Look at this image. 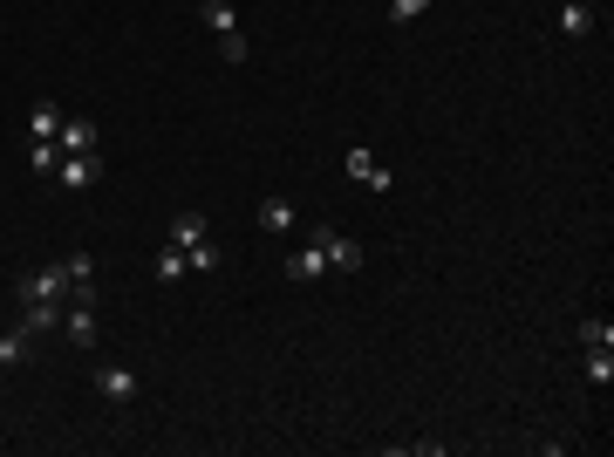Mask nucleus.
Masks as SVG:
<instances>
[{
    "mask_svg": "<svg viewBox=\"0 0 614 457\" xmlns=\"http://www.w3.org/2000/svg\"><path fill=\"white\" fill-rule=\"evenodd\" d=\"M21 307H69V267H35L21 273Z\"/></svg>",
    "mask_w": 614,
    "mask_h": 457,
    "instance_id": "f257e3e1",
    "label": "nucleus"
},
{
    "mask_svg": "<svg viewBox=\"0 0 614 457\" xmlns=\"http://www.w3.org/2000/svg\"><path fill=\"white\" fill-rule=\"evenodd\" d=\"M96 178H103V157H96V151H89V157H55V185H62V191H89Z\"/></svg>",
    "mask_w": 614,
    "mask_h": 457,
    "instance_id": "f03ea898",
    "label": "nucleus"
},
{
    "mask_svg": "<svg viewBox=\"0 0 614 457\" xmlns=\"http://www.w3.org/2000/svg\"><path fill=\"white\" fill-rule=\"evenodd\" d=\"M280 273H287V280H301V287H307V280H321V273H328V253H321V232H314L307 246H294V253H287V267H280Z\"/></svg>",
    "mask_w": 614,
    "mask_h": 457,
    "instance_id": "7ed1b4c3",
    "label": "nucleus"
},
{
    "mask_svg": "<svg viewBox=\"0 0 614 457\" xmlns=\"http://www.w3.org/2000/svg\"><path fill=\"white\" fill-rule=\"evenodd\" d=\"M62 335L76 348H96V301H69L62 307Z\"/></svg>",
    "mask_w": 614,
    "mask_h": 457,
    "instance_id": "20e7f679",
    "label": "nucleus"
},
{
    "mask_svg": "<svg viewBox=\"0 0 614 457\" xmlns=\"http://www.w3.org/2000/svg\"><path fill=\"white\" fill-rule=\"evenodd\" d=\"M342 164H348V178H355V185H369V191H389V185H396V178H389V164H376V157L362 151V144H355Z\"/></svg>",
    "mask_w": 614,
    "mask_h": 457,
    "instance_id": "39448f33",
    "label": "nucleus"
},
{
    "mask_svg": "<svg viewBox=\"0 0 614 457\" xmlns=\"http://www.w3.org/2000/svg\"><path fill=\"white\" fill-rule=\"evenodd\" d=\"M314 232H321V253H328V267H335V273H355V267H362V246H355L348 232H328V226H314Z\"/></svg>",
    "mask_w": 614,
    "mask_h": 457,
    "instance_id": "423d86ee",
    "label": "nucleus"
},
{
    "mask_svg": "<svg viewBox=\"0 0 614 457\" xmlns=\"http://www.w3.org/2000/svg\"><path fill=\"white\" fill-rule=\"evenodd\" d=\"M96 396H103V403H130V396H137V369H123V362L96 369Z\"/></svg>",
    "mask_w": 614,
    "mask_h": 457,
    "instance_id": "0eeeda50",
    "label": "nucleus"
},
{
    "mask_svg": "<svg viewBox=\"0 0 614 457\" xmlns=\"http://www.w3.org/2000/svg\"><path fill=\"white\" fill-rule=\"evenodd\" d=\"M55 144H62V157H89L96 151V123H89V116H62V137H55Z\"/></svg>",
    "mask_w": 614,
    "mask_h": 457,
    "instance_id": "6e6552de",
    "label": "nucleus"
},
{
    "mask_svg": "<svg viewBox=\"0 0 614 457\" xmlns=\"http://www.w3.org/2000/svg\"><path fill=\"white\" fill-rule=\"evenodd\" d=\"M294 226H301V219H294V205H287V198H260V232L280 239V232H294Z\"/></svg>",
    "mask_w": 614,
    "mask_h": 457,
    "instance_id": "1a4fd4ad",
    "label": "nucleus"
},
{
    "mask_svg": "<svg viewBox=\"0 0 614 457\" xmlns=\"http://www.w3.org/2000/svg\"><path fill=\"white\" fill-rule=\"evenodd\" d=\"M171 246H178V253L205 246V212H178V219H171Z\"/></svg>",
    "mask_w": 614,
    "mask_h": 457,
    "instance_id": "9d476101",
    "label": "nucleus"
},
{
    "mask_svg": "<svg viewBox=\"0 0 614 457\" xmlns=\"http://www.w3.org/2000/svg\"><path fill=\"white\" fill-rule=\"evenodd\" d=\"M28 137H35V144H55V137H62V110H55V103H35V110H28Z\"/></svg>",
    "mask_w": 614,
    "mask_h": 457,
    "instance_id": "9b49d317",
    "label": "nucleus"
},
{
    "mask_svg": "<svg viewBox=\"0 0 614 457\" xmlns=\"http://www.w3.org/2000/svg\"><path fill=\"white\" fill-rule=\"evenodd\" d=\"M587 28H594V7L567 0V7H560V35H567V41H587Z\"/></svg>",
    "mask_w": 614,
    "mask_h": 457,
    "instance_id": "f8f14e48",
    "label": "nucleus"
},
{
    "mask_svg": "<svg viewBox=\"0 0 614 457\" xmlns=\"http://www.w3.org/2000/svg\"><path fill=\"white\" fill-rule=\"evenodd\" d=\"M198 21H205L212 35H232V28H239V14H232L226 0H198Z\"/></svg>",
    "mask_w": 614,
    "mask_h": 457,
    "instance_id": "ddd939ff",
    "label": "nucleus"
},
{
    "mask_svg": "<svg viewBox=\"0 0 614 457\" xmlns=\"http://www.w3.org/2000/svg\"><path fill=\"white\" fill-rule=\"evenodd\" d=\"M21 362H28V335H21V328H7V335H0V376H7V369H21Z\"/></svg>",
    "mask_w": 614,
    "mask_h": 457,
    "instance_id": "4468645a",
    "label": "nucleus"
},
{
    "mask_svg": "<svg viewBox=\"0 0 614 457\" xmlns=\"http://www.w3.org/2000/svg\"><path fill=\"white\" fill-rule=\"evenodd\" d=\"M185 273H192V260H185L178 246H164V253H157V280H164V287H171V280H185Z\"/></svg>",
    "mask_w": 614,
    "mask_h": 457,
    "instance_id": "2eb2a0df",
    "label": "nucleus"
},
{
    "mask_svg": "<svg viewBox=\"0 0 614 457\" xmlns=\"http://www.w3.org/2000/svg\"><path fill=\"white\" fill-rule=\"evenodd\" d=\"M580 342H587V348H614V321L587 314V321H580Z\"/></svg>",
    "mask_w": 614,
    "mask_h": 457,
    "instance_id": "dca6fc26",
    "label": "nucleus"
},
{
    "mask_svg": "<svg viewBox=\"0 0 614 457\" xmlns=\"http://www.w3.org/2000/svg\"><path fill=\"white\" fill-rule=\"evenodd\" d=\"M587 382H614V348H587Z\"/></svg>",
    "mask_w": 614,
    "mask_h": 457,
    "instance_id": "f3484780",
    "label": "nucleus"
},
{
    "mask_svg": "<svg viewBox=\"0 0 614 457\" xmlns=\"http://www.w3.org/2000/svg\"><path fill=\"white\" fill-rule=\"evenodd\" d=\"M55 144H35V151H28V171H35V178H55Z\"/></svg>",
    "mask_w": 614,
    "mask_h": 457,
    "instance_id": "a211bd4d",
    "label": "nucleus"
},
{
    "mask_svg": "<svg viewBox=\"0 0 614 457\" xmlns=\"http://www.w3.org/2000/svg\"><path fill=\"white\" fill-rule=\"evenodd\" d=\"M219 55H226L232 69H239V62H246V55H253V48H246V35H239V28H232V35H219Z\"/></svg>",
    "mask_w": 614,
    "mask_h": 457,
    "instance_id": "6ab92c4d",
    "label": "nucleus"
},
{
    "mask_svg": "<svg viewBox=\"0 0 614 457\" xmlns=\"http://www.w3.org/2000/svg\"><path fill=\"white\" fill-rule=\"evenodd\" d=\"M423 7H430V0H389V21H396V28H410Z\"/></svg>",
    "mask_w": 614,
    "mask_h": 457,
    "instance_id": "aec40b11",
    "label": "nucleus"
},
{
    "mask_svg": "<svg viewBox=\"0 0 614 457\" xmlns=\"http://www.w3.org/2000/svg\"><path fill=\"white\" fill-rule=\"evenodd\" d=\"M185 260H192V273H212V267H219V246L205 239V246H192V253H185Z\"/></svg>",
    "mask_w": 614,
    "mask_h": 457,
    "instance_id": "412c9836",
    "label": "nucleus"
},
{
    "mask_svg": "<svg viewBox=\"0 0 614 457\" xmlns=\"http://www.w3.org/2000/svg\"><path fill=\"white\" fill-rule=\"evenodd\" d=\"M580 7H601V0H580Z\"/></svg>",
    "mask_w": 614,
    "mask_h": 457,
    "instance_id": "4be33fe9",
    "label": "nucleus"
}]
</instances>
